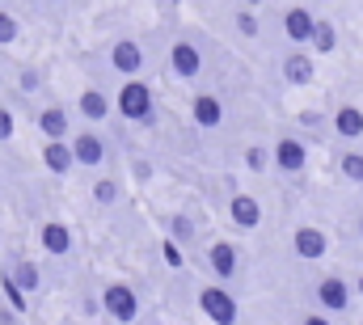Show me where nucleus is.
<instances>
[{"label": "nucleus", "mask_w": 363, "mask_h": 325, "mask_svg": "<svg viewBox=\"0 0 363 325\" xmlns=\"http://www.w3.org/2000/svg\"><path fill=\"white\" fill-rule=\"evenodd\" d=\"M359 237H363V216H359Z\"/></svg>", "instance_id": "34"}, {"label": "nucleus", "mask_w": 363, "mask_h": 325, "mask_svg": "<svg viewBox=\"0 0 363 325\" xmlns=\"http://www.w3.org/2000/svg\"><path fill=\"white\" fill-rule=\"evenodd\" d=\"M199 309L211 317L216 325H237V300H233V292H224V287H216V283H207L203 292H199Z\"/></svg>", "instance_id": "3"}, {"label": "nucleus", "mask_w": 363, "mask_h": 325, "mask_svg": "<svg viewBox=\"0 0 363 325\" xmlns=\"http://www.w3.org/2000/svg\"><path fill=\"white\" fill-rule=\"evenodd\" d=\"M118 194H123V190H118V182H114V177H97V182H93V199H97L101 207H110Z\"/></svg>", "instance_id": "22"}, {"label": "nucleus", "mask_w": 363, "mask_h": 325, "mask_svg": "<svg viewBox=\"0 0 363 325\" xmlns=\"http://www.w3.org/2000/svg\"><path fill=\"white\" fill-rule=\"evenodd\" d=\"M338 169H342V177L363 182V153H342V157H338Z\"/></svg>", "instance_id": "23"}, {"label": "nucleus", "mask_w": 363, "mask_h": 325, "mask_svg": "<svg viewBox=\"0 0 363 325\" xmlns=\"http://www.w3.org/2000/svg\"><path fill=\"white\" fill-rule=\"evenodd\" d=\"M0 287H4V296H9V304H13L17 313H26V292L9 279V270H0Z\"/></svg>", "instance_id": "24"}, {"label": "nucleus", "mask_w": 363, "mask_h": 325, "mask_svg": "<svg viewBox=\"0 0 363 325\" xmlns=\"http://www.w3.org/2000/svg\"><path fill=\"white\" fill-rule=\"evenodd\" d=\"M77 106H81V119H85V123H106V119H110V97H106L101 89H85Z\"/></svg>", "instance_id": "18"}, {"label": "nucleus", "mask_w": 363, "mask_h": 325, "mask_svg": "<svg viewBox=\"0 0 363 325\" xmlns=\"http://www.w3.org/2000/svg\"><path fill=\"white\" fill-rule=\"evenodd\" d=\"M237 30H241V34H250V38H254V34H258V17H254V13H245V9H241V13H237Z\"/></svg>", "instance_id": "28"}, {"label": "nucleus", "mask_w": 363, "mask_h": 325, "mask_svg": "<svg viewBox=\"0 0 363 325\" xmlns=\"http://www.w3.org/2000/svg\"><path fill=\"white\" fill-rule=\"evenodd\" d=\"M300 325H334V321H330L325 313H308V317H304V321H300Z\"/></svg>", "instance_id": "32"}, {"label": "nucleus", "mask_w": 363, "mask_h": 325, "mask_svg": "<svg viewBox=\"0 0 363 325\" xmlns=\"http://www.w3.org/2000/svg\"><path fill=\"white\" fill-rule=\"evenodd\" d=\"M207 262H211L216 279H233V275L241 270V253H237V245H228V241H211Z\"/></svg>", "instance_id": "13"}, {"label": "nucleus", "mask_w": 363, "mask_h": 325, "mask_svg": "<svg viewBox=\"0 0 363 325\" xmlns=\"http://www.w3.org/2000/svg\"><path fill=\"white\" fill-rule=\"evenodd\" d=\"M38 241H43V249H47L51 258H68V253H72V228L60 224V220H51V224H43Z\"/></svg>", "instance_id": "16"}, {"label": "nucleus", "mask_w": 363, "mask_h": 325, "mask_svg": "<svg viewBox=\"0 0 363 325\" xmlns=\"http://www.w3.org/2000/svg\"><path fill=\"white\" fill-rule=\"evenodd\" d=\"M43 165L51 173H68L72 169V153H68V140L64 144H43Z\"/></svg>", "instance_id": "20"}, {"label": "nucleus", "mask_w": 363, "mask_h": 325, "mask_svg": "<svg viewBox=\"0 0 363 325\" xmlns=\"http://www.w3.org/2000/svg\"><path fill=\"white\" fill-rule=\"evenodd\" d=\"M165 262H169V266H182V253H178L174 241H165Z\"/></svg>", "instance_id": "31"}, {"label": "nucleus", "mask_w": 363, "mask_h": 325, "mask_svg": "<svg viewBox=\"0 0 363 325\" xmlns=\"http://www.w3.org/2000/svg\"><path fill=\"white\" fill-rule=\"evenodd\" d=\"M4 140H13V110L9 106H0V144Z\"/></svg>", "instance_id": "29"}, {"label": "nucleus", "mask_w": 363, "mask_h": 325, "mask_svg": "<svg viewBox=\"0 0 363 325\" xmlns=\"http://www.w3.org/2000/svg\"><path fill=\"white\" fill-rule=\"evenodd\" d=\"M190 119H194V127L216 131V127L224 123V101H220L216 93H194V97H190Z\"/></svg>", "instance_id": "9"}, {"label": "nucleus", "mask_w": 363, "mask_h": 325, "mask_svg": "<svg viewBox=\"0 0 363 325\" xmlns=\"http://www.w3.org/2000/svg\"><path fill=\"white\" fill-rule=\"evenodd\" d=\"M110 64H114L123 77H135V72H144L148 55H144V47H140L135 38H114V43H110Z\"/></svg>", "instance_id": "6"}, {"label": "nucleus", "mask_w": 363, "mask_h": 325, "mask_svg": "<svg viewBox=\"0 0 363 325\" xmlns=\"http://www.w3.org/2000/svg\"><path fill=\"white\" fill-rule=\"evenodd\" d=\"M313 30H317V17H313V9H304V4H291V9L283 13V34H287L291 43H308V38H313Z\"/></svg>", "instance_id": "12"}, {"label": "nucleus", "mask_w": 363, "mask_h": 325, "mask_svg": "<svg viewBox=\"0 0 363 325\" xmlns=\"http://www.w3.org/2000/svg\"><path fill=\"white\" fill-rule=\"evenodd\" d=\"M283 81L296 84V89L313 84V81H317V60H313V55H304V51L287 55V60H283Z\"/></svg>", "instance_id": "15"}, {"label": "nucleus", "mask_w": 363, "mask_h": 325, "mask_svg": "<svg viewBox=\"0 0 363 325\" xmlns=\"http://www.w3.org/2000/svg\"><path fill=\"white\" fill-rule=\"evenodd\" d=\"M271 161L283 169V173H300L304 165H308V148L296 140V136H279L271 148Z\"/></svg>", "instance_id": "8"}, {"label": "nucleus", "mask_w": 363, "mask_h": 325, "mask_svg": "<svg viewBox=\"0 0 363 325\" xmlns=\"http://www.w3.org/2000/svg\"><path fill=\"white\" fill-rule=\"evenodd\" d=\"M334 136L359 140L363 136V110L359 106H338V110H334Z\"/></svg>", "instance_id": "17"}, {"label": "nucleus", "mask_w": 363, "mask_h": 325, "mask_svg": "<svg viewBox=\"0 0 363 325\" xmlns=\"http://www.w3.org/2000/svg\"><path fill=\"white\" fill-rule=\"evenodd\" d=\"M308 43H313V51H317V55H330V51L338 47V30H334L330 21H317V30H313V38H308Z\"/></svg>", "instance_id": "21"}, {"label": "nucleus", "mask_w": 363, "mask_h": 325, "mask_svg": "<svg viewBox=\"0 0 363 325\" xmlns=\"http://www.w3.org/2000/svg\"><path fill=\"white\" fill-rule=\"evenodd\" d=\"M291 249H296V258H300V262H321V258H325V249H330V237H325L321 228L304 224V228H296V233H291Z\"/></svg>", "instance_id": "7"}, {"label": "nucleus", "mask_w": 363, "mask_h": 325, "mask_svg": "<svg viewBox=\"0 0 363 325\" xmlns=\"http://www.w3.org/2000/svg\"><path fill=\"white\" fill-rule=\"evenodd\" d=\"M101 309H106V317H114L118 325H135V317H140V296L127 283H106L101 287Z\"/></svg>", "instance_id": "2"}, {"label": "nucleus", "mask_w": 363, "mask_h": 325, "mask_svg": "<svg viewBox=\"0 0 363 325\" xmlns=\"http://www.w3.org/2000/svg\"><path fill=\"white\" fill-rule=\"evenodd\" d=\"M68 153H72V165H106V157H110V148L97 131H77L68 140Z\"/></svg>", "instance_id": "5"}, {"label": "nucleus", "mask_w": 363, "mask_h": 325, "mask_svg": "<svg viewBox=\"0 0 363 325\" xmlns=\"http://www.w3.org/2000/svg\"><path fill=\"white\" fill-rule=\"evenodd\" d=\"M317 304H321L325 313H347V309H351V283H347L342 275L317 279Z\"/></svg>", "instance_id": "4"}, {"label": "nucleus", "mask_w": 363, "mask_h": 325, "mask_svg": "<svg viewBox=\"0 0 363 325\" xmlns=\"http://www.w3.org/2000/svg\"><path fill=\"white\" fill-rule=\"evenodd\" d=\"M38 131H43V144H64V140L72 136L68 110H64V106H47V110L38 114Z\"/></svg>", "instance_id": "11"}, {"label": "nucleus", "mask_w": 363, "mask_h": 325, "mask_svg": "<svg viewBox=\"0 0 363 325\" xmlns=\"http://www.w3.org/2000/svg\"><path fill=\"white\" fill-rule=\"evenodd\" d=\"M169 68H174V77H182V81L199 77V68H203V51H199L190 38H178V43L169 47Z\"/></svg>", "instance_id": "10"}, {"label": "nucleus", "mask_w": 363, "mask_h": 325, "mask_svg": "<svg viewBox=\"0 0 363 325\" xmlns=\"http://www.w3.org/2000/svg\"><path fill=\"white\" fill-rule=\"evenodd\" d=\"M169 233H174V241H194V220H190V216H174V220H169Z\"/></svg>", "instance_id": "26"}, {"label": "nucleus", "mask_w": 363, "mask_h": 325, "mask_svg": "<svg viewBox=\"0 0 363 325\" xmlns=\"http://www.w3.org/2000/svg\"><path fill=\"white\" fill-rule=\"evenodd\" d=\"M17 43V21L9 13H0V47H13Z\"/></svg>", "instance_id": "27"}, {"label": "nucleus", "mask_w": 363, "mask_h": 325, "mask_svg": "<svg viewBox=\"0 0 363 325\" xmlns=\"http://www.w3.org/2000/svg\"><path fill=\"white\" fill-rule=\"evenodd\" d=\"M38 84H43V77H38L34 68H26V72H21V89H26V93H38Z\"/></svg>", "instance_id": "30"}, {"label": "nucleus", "mask_w": 363, "mask_h": 325, "mask_svg": "<svg viewBox=\"0 0 363 325\" xmlns=\"http://www.w3.org/2000/svg\"><path fill=\"white\" fill-rule=\"evenodd\" d=\"M355 292H359V300H363V270H359V279H355Z\"/></svg>", "instance_id": "33"}, {"label": "nucleus", "mask_w": 363, "mask_h": 325, "mask_svg": "<svg viewBox=\"0 0 363 325\" xmlns=\"http://www.w3.org/2000/svg\"><path fill=\"white\" fill-rule=\"evenodd\" d=\"M228 216H233L237 228H258L262 224V203L254 194H233L228 199Z\"/></svg>", "instance_id": "14"}, {"label": "nucleus", "mask_w": 363, "mask_h": 325, "mask_svg": "<svg viewBox=\"0 0 363 325\" xmlns=\"http://www.w3.org/2000/svg\"><path fill=\"white\" fill-rule=\"evenodd\" d=\"M114 106L127 123H152V89L144 81H127L114 93Z\"/></svg>", "instance_id": "1"}, {"label": "nucleus", "mask_w": 363, "mask_h": 325, "mask_svg": "<svg viewBox=\"0 0 363 325\" xmlns=\"http://www.w3.org/2000/svg\"><path fill=\"white\" fill-rule=\"evenodd\" d=\"M9 279H13L21 292H38V287H43V270H38L34 262H26V258H21L13 270H9Z\"/></svg>", "instance_id": "19"}, {"label": "nucleus", "mask_w": 363, "mask_h": 325, "mask_svg": "<svg viewBox=\"0 0 363 325\" xmlns=\"http://www.w3.org/2000/svg\"><path fill=\"white\" fill-rule=\"evenodd\" d=\"M267 165H271V153H267L262 144H250V148H245V169H250V173H262Z\"/></svg>", "instance_id": "25"}]
</instances>
